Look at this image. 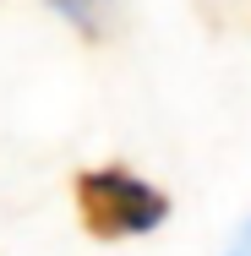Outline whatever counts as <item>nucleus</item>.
Returning <instances> with one entry per match:
<instances>
[{
    "mask_svg": "<svg viewBox=\"0 0 251 256\" xmlns=\"http://www.w3.org/2000/svg\"><path fill=\"white\" fill-rule=\"evenodd\" d=\"M50 6L77 28V38H88V44H109L120 33V0H50Z\"/></svg>",
    "mask_w": 251,
    "mask_h": 256,
    "instance_id": "f03ea898",
    "label": "nucleus"
},
{
    "mask_svg": "<svg viewBox=\"0 0 251 256\" xmlns=\"http://www.w3.org/2000/svg\"><path fill=\"white\" fill-rule=\"evenodd\" d=\"M71 196H77V218L93 240H131V234H153L164 218H169V196L120 169V164H104V169H82L71 180Z\"/></svg>",
    "mask_w": 251,
    "mask_h": 256,
    "instance_id": "f257e3e1",
    "label": "nucleus"
},
{
    "mask_svg": "<svg viewBox=\"0 0 251 256\" xmlns=\"http://www.w3.org/2000/svg\"><path fill=\"white\" fill-rule=\"evenodd\" d=\"M229 256H251V224L240 229V240H235V251H229Z\"/></svg>",
    "mask_w": 251,
    "mask_h": 256,
    "instance_id": "7ed1b4c3",
    "label": "nucleus"
}]
</instances>
